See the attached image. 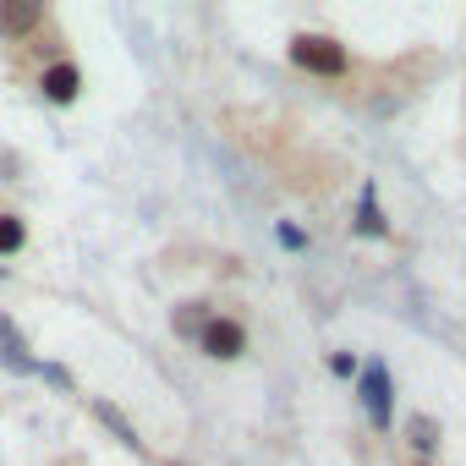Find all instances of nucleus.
<instances>
[{"label":"nucleus","mask_w":466,"mask_h":466,"mask_svg":"<svg viewBox=\"0 0 466 466\" xmlns=\"http://www.w3.org/2000/svg\"><path fill=\"white\" fill-rule=\"evenodd\" d=\"M291 66L319 77V83H340V77H351V50L329 34H297L291 39Z\"/></svg>","instance_id":"f257e3e1"},{"label":"nucleus","mask_w":466,"mask_h":466,"mask_svg":"<svg viewBox=\"0 0 466 466\" xmlns=\"http://www.w3.org/2000/svg\"><path fill=\"white\" fill-rule=\"evenodd\" d=\"M198 351H203L208 362H237V357L248 351V324H242L237 313H208L203 329H198Z\"/></svg>","instance_id":"f03ea898"},{"label":"nucleus","mask_w":466,"mask_h":466,"mask_svg":"<svg viewBox=\"0 0 466 466\" xmlns=\"http://www.w3.org/2000/svg\"><path fill=\"white\" fill-rule=\"evenodd\" d=\"M39 88H45V99H50V105H72V99H77V88H83V72H77L72 61H56V66L39 77Z\"/></svg>","instance_id":"7ed1b4c3"},{"label":"nucleus","mask_w":466,"mask_h":466,"mask_svg":"<svg viewBox=\"0 0 466 466\" xmlns=\"http://www.w3.org/2000/svg\"><path fill=\"white\" fill-rule=\"evenodd\" d=\"M45 23V6H0V34L6 39H23Z\"/></svg>","instance_id":"20e7f679"},{"label":"nucleus","mask_w":466,"mask_h":466,"mask_svg":"<svg viewBox=\"0 0 466 466\" xmlns=\"http://www.w3.org/2000/svg\"><path fill=\"white\" fill-rule=\"evenodd\" d=\"M28 248V219L23 214H0V258H17Z\"/></svg>","instance_id":"39448f33"},{"label":"nucleus","mask_w":466,"mask_h":466,"mask_svg":"<svg viewBox=\"0 0 466 466\" xmlns=\"http://www.w3.org/2000/svg\"><path fill=\"white\" fill-rule=\"evenodd\" d=\"M384 395H390L384 368H368V411H373V422H379V428L390 422V400H384Z\"/></svg>","instance_id":"423d86ee"},{"label":"nucleus","mask_w":466,"mask_h":466,"mask_svg":"<svg viewBox=\"0 0 466 466\" xmlns=\"http://www.w3.org/2000/svg\"><path fill=\"white\" fill-rule=\"evenodd\" d=\"M203 319H208V302H181V308H176V335H187V340H198V329H203Z\"/></svg>","instance_id":"0eeeda50"},{"label":"nucleus","mask_w":466,"mask_h":466,"mask_svg":"<svg viewBox=\"0 0 466 466\" xmlns=\"http://www.w3.org/2000/svg\"><path fill=\"white\" fill-rule=\"evenodd\" d=\"M0 351H6V362H28V346L12 335V319L0 313Z\"/></svg>","instance_id":"6e6552de"},{"label":"nucleus","mask_w":466,"mask_h":466,"mask_svg":"<svg viewBox=\"0 0 466 466\" xmlns=\"http://www.w3.org/2000/svg\"><path fill=\"white\" fill-rule=\"evenodd\" d=\"M99 417H105V422H110V428H116V433H121V439H127V444H132V450H137V444H143V439H137V428H132V422H127V417H121V411H116V406H110V400H99Z\"/></svg>","instance_id":"1a4fd4ad"},{"label":"nucleus","mask_w":466,"mask_h":466,"mask_svg":"<svg viewBox=\"0 0 466 466\" xmlns=\"http://www.w3.org/2000/svg\"><path fill=\"white\" fill-rule=\"evenodd\" d=\"M411 433H417L411 444H417L422 455H433V450H439V439H433V422H428V417H417V422H411Z\"/></svg>","instance_id":"9d476101"},{"label":"nucleus","mask_w":466,"mask_h":466,"mask_svg":"<svg viewBox=\"0 0 466 466\" xmlns=\"http://www.w3.org/2000/svg\"><path fill=\"white\" fill-rule=\"evenodd\" d=\"M406 466H428V461H406Z\"/></svg>","instance_id":"9b49d317"}]
</instances>
